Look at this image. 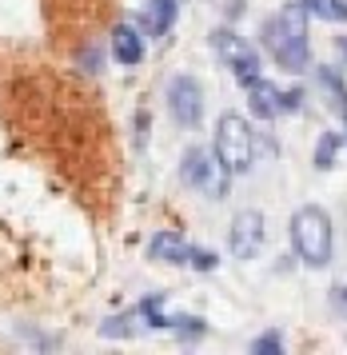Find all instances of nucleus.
Wrapping results in <instances>:
<instances>
[{
    "label": "nucleus",
    "instance_id": "f257e3e1",
    "mask_svg": "<svg viewBox=\"0 0 347 355\" xmlns=\"http://www.w3.org/2000/svg\"><path fill=\"white\" fill-rule=\"evenodd\" d=\"M264 49L287 72L307 68V8H303V0L280 8V17L264 20Z\"/></svg>",
    "mask_w": 347,
    "mask_h": 355
},
{
    "label": "nucleus",
    "instance_id": "f03ea898",
    "mask_svg": "<svg viewBox=\"0 0 347 355\" xmlns=\"http://www.w3.org/2000/svg\"><path fill=\"white\" fill-rule=\"evenodd\" d=\"M291 243L307 268H328L332 263V220L316 204H303L291 216Z\"/></svg>",
    "mask_w": 347,
    "mask_h": 355
},
{
    "label": "nucleus",
    "instance_id": "7ed1b4c3",
    "mask_svg": "<svg viewBox=\"0 0 347 355\" xmlns=\"http://www.w3.org/2000/svg\"><path fill=\"white\" fill-rule=\"evenodd\" d=\"M216 156L228 164V172L239 176V172H248L252 168V128H248V120L239 112H223L220 124H216Z\"/></svg>",
    "mask_w": 347,
    "mask_h": 355
},
{
    "label": "nucleus",
    "instance_id": "20e7f679",
    "mask_svg": "<svg viewBox=\"0 0 347 355\" xmlns=\"http://www.w3.org/2000/svg\"><path fill=\"white\" fill-rule=\"evenodd\" d=\"M212 49H216V56H220L223 64L236 72V80L244 84V88L260 76V52H255L244 36L232 33V28H216V33H212Z\"/></svg>",
    "mask_w": 347,
    "mask_h": 355
},
{
    "label": "nucleus",
    "instance_id": "39448f33",
    "mask_svg": "<svg viewBox=\"0 0 347 355\" xmlns=\"http://www.w3.org/2000/svg\"><path fill=\"white\" fill-rule=\"evenodd\" d=\"M228 164L216 156V152H204V148H192L188 156H184V180L196 184V188H204L212 200H223L228 196Z\"/></svg>",
    "mask_w": 347,
    "mask_h": 355
},
{
    "label": "nucleus",
    "instance_id": "423d86ee",
    "mask_svg": "<svg viewBox=\"0 0 347 355\" xmlns=\"http://www.w3.org/2000/svg\"><path fill=\"white\" fill-rule=\"evenodd\" d=\"M168 112L180 128H196L204 116V92L196 76H172L168 80Z\"/></svg>",
    "mask_w": 347,
    "mask_h": 355
},
{
    "label": "nucleus",
    "instance_id": "0eeeda50",
    "mask_svg": "<svg viewBox=\"0 0 347 355\" xmlns=\"http://www.w3.org/2000/svg\"><path fill=\"white\" fill-rule=\"evenodd\" d=\"M228 243H232V256H236V259H252L255 252L264 248V216H260L255 208L236 211Z\"/></svg>",
    "mask_w": 347,
    "mask_h": 355
},
{
    "label": "nucleus",
    "instance_id": "6e6552de",
    "mask_svg": "<svg viewBox=\"0 0 347 355\" xmlns=\"http://www.w3.org/2000/svg\"><path fill=\"white\" fill-rule=\"evenodd\" d=\"M248 104H252V112L260 116V120H276V116L284 112V92H280L276 84L255 76V80L248 84Z\"/></svg>",
    "mask_w": 347,
    "mask_h": 355
},
{
    "label": "nucleus",
    "instance_id": "1a4fd4ad",
    "mask_svg": "<svg viewBox=\"0 0 347 355\" xmlns=\"http://www.w3.org/2000/svg\"><path fill=\"white\" fill-rule=\"evenodd\" d=\"M148 256L160 259V263H184V259H192V248L184 243V236L180 232H156L152 236V243H148Z\"/></svg>",
    "mask_w": 347,
    "mask_h": 355
},
{
    "label": "nucleus",
    "instance_id": "9d476101",
    "mask_svg": "<svg viewBox=\"0 0 347 355\" xmlns=\"http://www.w3.org/2000/svg\"><path fill=\"white\" fill-rule=\"evenodd\" d=\"M176 12H180V4H176V0H144L140 24H144L152 36H164L168 28H172Z\"/></svg>",
    "mask_w": 347,
    "mask_h": 355
},
{
    "label": "nucleus",
    "instance_id": "9b49d317",
    "mask_svg": "<svg viewBox=\"0 0 347 355\" xmlns=\"http://www.w3.org/2000/svg\"><path fill=\"white\" fill-rule=\"evenodd\" d=\"M112 56H116L120 64H128V68L140 64V60H144V40L132 33V28H124V24H120V28L112 33Z\"/></svg>",
    "mask_w": 347,
    "mask_h": 355
},
{
    "label": "nucleus",
    "instance_id": "f8f14e48",
    "mask_svg": "<svg viewBox=\"0 0 347 355\" xmlns=\"http://www.w3.org/2000/svg\"><path fill=\"white\" fill-rule=\"evenodd\" d=\"M303 8L323 20H347V0H303Z\"/></svg>",
    "mask_w": 347,
    "mask_h": 355
},
{
    "label": "nucleus",
    "instance_id": "ddd939ff",
    "mask_svg": "<svg viewBox=\"0 0 347 355\" xmlns=\"http://www.w3.org/2000/svg\"><path fill=\"white\" fill-rule=\"evenodd\" d=\"M335 152H339V136H335V132H323L319 144H316V168L319 172H328L335 164Z\"/></svg>",
    "mask_w": 347,
    "mask_h": 355
},
{
    "label": "nucleus",
    "instance_id": "4468645a",
    "mask_svg": "<svg viewBox=\"0 0 347 355\" xmlns=\"http://www.w3.org/2000/svg\"><path fill=\"white\" fill-rule=\"evenodd\" d=\"M319 84H323V88L332 92V104H335V108H339V112L347 116V88H344V80L335 76L332 68H319Z\"/></svg>",
    "mask_w": 347,
    "mask_h": 355
},
{
    "label": "nucleus",
    "instance_id": "2eb2a0df",
    "mask_svg": "<svg viewBox=\"0 0 347 355\" xmlns=\"http://www.w3.org/2000/svg\"><path fill=\"white\" fill-rule=\"evenodd\" d=\"M252 352H255V355H280V352H284V339H280V331L260 336V339L252 343Z\"/></svg>",
    "mask_w": 347,
    "mask_h": 355
},
{
    "label": "nucleus",
    "instance_id": "dca6fc26",
    "mask_svg": "<svg viewBox=\"0 0 347 355\" xmlns=\"http://www.w3.org/2000/svg\"><path fill=\"white\" fill-rule=\"evenodd\" d=\"M192 263H196L200 272H212V268H216V256H212V252H200V248H192Z\"/></svg>",
    "mask_w": 347,
    "mask_h": 355
},
{
    "label": "nucleus",
    "instance_id": "f3484780",
    "mask_svg": "<svg viewBox=\"0 0 347 355\" xmlns=\"http://www.w3.org/2000/svg\"><path fill=\"white\" fill-rule=\"evenodd\" d=\"M332 307L347 315V288H344V284H335V288H332Z\"/></svg>",
    "mask_w": 347,
    "mask_h": 355
},
{
    "label": "nucleus",
    "instance_id": "a211bd4d",
    "mask_svg": "<svg viewBox=\"0 0 347 355\" xmlns=\"http://www.w3.org/2000/svg\"><path fill=\"white\" fill-rule=\"evenodd\" d=\"M100 331H104L108 339H112V336H128V320H108Z\"/></svg>",
    "mask_w": 347,
    "mask_h": 355
},
{
    "label": "nucleus",
    "instance_id": "6ab92c4d",
    "mask_svg": "<svg viewBox=\"0 0 347 355\" xmlns=\"http://www.w3.org/2000/svg\"><path fill=\"white\" fill-rule=\"evenodd\" d=\"M300 100H303V92H284V112H296Z\"/></svg>",
    "mask_w": 347,
    "mask_h": 355
},
{
    "label": "nucleus",
    "instance_id": "aec40b11",
    "mask_svg": "<svg viewBox=\"0 0 347 355\" xmlns=\"http://www.w3.org/2000/svg\"><path fill=\"white\" fill-rule=\"evenodd\" d=\"M84 64H88V72H96V64H100V52L88 49V52H84Z\"/></svg>",
    "mask_w": 347,
    "mask_h": 355
},
{
    "label": "nucleus",
    "instance_id": "412c9836",
    "mask_svg": "<svg viewBox=\"0 0 347 355\" xmlns=\"http://www.w3.org/2000/svg\"><path fill=\"white\" fill-rule=\"evenodd\" d=\"M335 49H339V56H344V60H347V40H344V36L335 40Z\"/></svg>",
    "mask_w": 347,
    "mask_h": 355
}]
</instances>
